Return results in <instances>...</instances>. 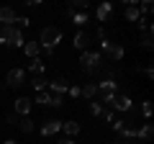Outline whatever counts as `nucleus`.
<instances>
[{
	"label": "nucleus",
	"instance_id": "obj_1",
	"mask_svg": "<svg viewBox=\"0 0 154 144\" xmlns=\"http://www.w3.org/2000/svg\"><path fill=\"white\" fill-rule=\"evenodd\" d=\"M100 67H103V57L98 54V52H82V57H80V70L88 72V75H98Z\"/></svg>",
	"mask_w": 154,
	"mask_h": 144
},
{
	"label": "nucleus",
	"instance_id": "obj_2",
	"mask_svg": "<svg viewBox=\"0 0 154 144\" xmlns=\"http://www.w3.org/2000/svg\"><path fill=\"white\" fill-rule=\"evenodd\" d=\"M62 41V31L57 26H46L44 31H41V36H38V44H41V49H57Z\"/></svg>",
	"mask_w": 154,
	"mask_h": 144
},
{
	"label": "nucleus",
	"instance_id": "obj_3",
	"mask_svg": "<svg viewBox=\"0 0 154 144\" xmlns=\"http://www.w3.org/2000/svg\"><path fill=\"white\" fill-rule=\"evenodd\" d=\"M0 44L5 46H23V33L16 26H3L0 28Z\"/></svg>",
	"mask_w": 154,
	"mask_h": 144
},
{
	"label": "nucleus",
	"instance_id": "obj_4",
	"mask_svg": "<svg viewBox=\"0 0 154 144\" xmlns=\"http://www.w3.org/2000/svg\"><path fill=\"white\" fill-rule=\"evenodd\" d=\"M116 90H118V83H116V80H103V83H98V95H100V100H103V103H113V98L118 93H116Z\"/></svg>",
	"mask_w": 154,
	"mask_h": 144
},
{
	"label": "nucleus",
	"instance_id": "obj_5",
	"mask_svg": "<svg viewBox=\"0 0 154 144\" xmlns=\"http://www.w3.org/2000/svg\"><path fill=\"white\" fill-rule=\"evenodd\" d=\"M100 57H105V59H110V62H118L123 57V46L121 44H110V41H108V44L103 46V54H100Z\"/></svg>",
	"mask_w": 154,
	"mask_h": 144
},
{
	"label": "nucleus",
	"instance_id": "obj_6",
	"mask_svg": "<svg viewBox=\"0 0 154 144\" xmlns=\"http://www.w3.org/2000/svg\"><path fill=\"white\" fill-rule=\"evenodd\" d=\"M23 77H26V72H23L21 67H16V70H11V72H8L5 85H8V88H21V85H23Z\"/></svg>",
	"mask_w": 154,
	"mask_h": 144
},
{
	"label": "nucleus",
	"instance_id": "obj_7",
	"mask_svg": "<svg viewBox=\"0 0 154 144\" xmlns=\"http://www.w3.org/2000/svg\"><path fill=\"white\" fill-rule=\"evenodd\" d=\"M110 105H113V108H116V111H131V108H134V100L131 98H128V95H116V98H113V103H110Z\"/></svg>",
	"mask_w": 154,
	"mask_h": 144
},
{
	"label": "nucleus",
	"instance_id": "obj_8",
	"mask_svg": "<svg viewBox=\"0 0 154 144\" xmlns=\"http://www.w3.org/2000/svg\"><path fill=\"white\" fill-rule=\"evenodd\" d=\"M49 88H51V93H54V95H62V98H64L67 90H69V83H67L64 77H57V80H51V83H49Z\"/></svg>",
	"mask_w": 154,
	"mask_h": 144
},
{
	"label": "nucleus",
	"instance_id": "obj_9",
	"mask_svg": "<svg viewBox=\"0 0 154 144\" xmlns=\"http://www.w3.org/2000/svg\"><path fill=\"white\" fill-rule=\"evenodd\" d=\"M59 129H62V121H54V118H49V121H44V126H41V134H44V136H54Z\"/></svg>",
	"mask_w": 154,
	"mask_h": 144
},
{
	"label": "nucleus",
	"instance_id": "obj_10",
	"mask_svg": "<svg viewBox=\"0 0 154 144\" xmlns=\"http://www.w3.org/2000/svg\"><path fill=\"white\" fill-rule=\"evenodd\" d=\"M0 23H3V26H13V23H16V11H13V8H0Z\"/></svg>",
	"mask_w": 154,
	"mask_h": 144
},
{
	"label": "nucleus",
	"instance_id": "obj_11",
	"mask_svg": "<svg viewBox=\"0 0 154 144\" xmlns=\"http://www.w3.org/2000/svg\"><path fill=\"white\" fill-rule=\"evenodd\" d=\"M23 52H26V57H31V59H38L41 44H38V41H26V44H23Z\"/></svg>",
	"mask_w": 154,
	"mask_h": 144
},
{
	"label": "nucleus",
	"instance_id": "obj_12",
	"mask_svg": "<svg viewBox=\"0 0 154 144\" xmlns=\"http://www.w3.org/2000/svg\"><path fill=\"white\" fill-rule=\"evenodd\" d=\"M72 44H75V49H88L90 36H88L85 31H77V33H75V41H72Z\"/></svg>",
	"mask_w": 154,
	"mask_h": 144
},
{
	"label": "nucleus",
	"instance_id": "obj_13",
	"mask_svg": "<svg viewBox=\"0 0 154 144\" xmlns=\"http://www.w3.org/2000/svg\"><path fill=\"white\" fill-rule=\"evenodd\" d=\"M126 21H139V8H136V0H126Z\"/></svg>",
	"mask_w": 154,
	"mask_h": 144
},
{
	"label": "nucleus",
	"instance_id": "obj_14",
	"mask_svg": "<svg viewBox=\"0 0 154 144\" xmlns=\"http://www.w3.org/2000/svg\"><path fill=\"white\" fill-rule=\"evenodd\" d=\"M110 13H113V5H110V3H100V5H98V13H95V16H98V21H108Z\"/></svg>",
	"mask_w": 154,
	"mask_h": 144
},
{
	"label": "nucleus",
	"instance_id": "obj_15",
	"mask_svg": "<svg viewBox=\"0 0 154 144\" xmlns=\"http://www.w3.org/2000/svg\"><path fill=\"white\" fill-rule=\"evenodd\" d=\"M28 111H31V100H28V98H18L16 100V113L28 116Z\"/></svg>",
	"mask_w": 154,
	"mask_h": 144
},
{
	"label": "nucleus",
	"instance_id": "obj_16",
	"mask_svg": "<svg viewBox=\"0 0 154 144\" xmlns=\"http://www.w3.org/2000/svg\"><path fill=\"white\" fill-rule=\"evenodd\" d=\"M28 72H31L33 77H41V75H44V62H41V59H31V64H28Z\"/></svg>",
	"mask_w": 154,
	"mask_h": 144
},
{
	"label": "nucleus",
	"instance_id": "obj_17",
	"mask_svg": "<svg viewBox=\"0 0 154 144\" xmlns=\"http://www.w3.org/2000/svg\"><path fill=\"white\" fill-rule=\"evenodd\" d=\"M95 93H98V83H88L85 88H80V95L82 98H95Z\"/></svg>",
	"mask_w": 154,
	"mask_h": 144
},
{
	"label": "nucleus",
	"instance_id": "obj_18",
	"mask_svg": "<svg viewBox=\"0 0 154 144\" xmlns=\"http://www.w3.org/2000/svg\"><path fill=\"white\" fill-rule=\"evenodd\" d=\"M136 136H139V139H144V142H149V139L154 136V129H152V124H144V126L136 131Z\"/></svg>",
	"mask_w": 154,
	"mask_h": 144
},
{
	"label": "nucleus",
	"instance_id": "obj_19",
	"mask_svg": "<svg viewBox=\"0 0 154 144\" xmlns=\"http://www.w3.org/2000/svg\"><path fill=\"white\" fill-rule=\"evenodd\" d=\"M141 46L144 49H152V26L144 23V39H141Z\"/></svg>",
	"mask_w": 154,
	"mask_h": 144
},
{
	"label": "nucleus",
	"instance_id": "obj_20",
	"mask_svg": "<svg viewBox=\"0 0 154 144\" xmlns=\"http://www.w3.org/2000/svg\"><path fill=\"white\" fill-rule=\"evenodd\" d=\"M46 85H49V80L44 77V75H41V77H33V83H31V88L36 90V93H44V88Z\"/></svg>",
	"mask_w": 154,
	"mask_h": 144
},
{
	"label": "nucleus",
	"instance_id": "obj_21",
	"mask_svg": "<svg viewBox=\"0 0 154 144\" xmlns=\"http://www.w3.org/2000/svg\"><path fill=\"white\" fill-rule=\"evenodd\" d=\"M62 129H64V131L69 134V136L80 134V124H77V121H64V124H62Z\"/></svg>",
	"mask_w": 154,
	"mask_h": 144
},
{
	"label": "nucleus",
	"instance_id": "obj_22",
	"mask_svg": "<svg viewBox=\"0 0 154 144\" xmlns=\"http://www.w3.org/2000/svg\"><path fill=\"white\" fill-rule=\"evenodd\" d=\"M18 129H21L23 134H31L33 131V121L31 118H21V121H18Z\"/></svg>",
	"mask_w": 154,
	"mask_h": 144
},
{
	"label": "nucleus",
	"instance_id": "obj_23",
	"mask_svg": "<svg viewBox=\"0 0 154 144\" xmlns=\"http://www.w3.org/2000/svg\"><path fill=\"white\" fill-rule=\"evenodd\" d=\"M36 103H41V105H51V93H36Z\"/></svg>",
	"mask_w": 154,
	"mask_h": 144
},
{
	"label": "nucleus",
	"instance_id": "obj_24",
	"mask_svg": "<svg viewBox=\"0 0 154 144\" xmlns=\"http://www.w3.org/2000/svg\"><path fill=\"white\" fill-rule=\"evenodd\" d=\"M72 11H80V13H82L85 11V8H88V0H72Z\"/></svg>",
	"mask_w": 154,
	"mask_h": 144
},
{
	"label": "nucleus",
	"instance_id": "obj_25",
	"mask_svg": "<svg viewBox=\"0 0 154 144\" xmlns=\"http://www.w3.org/2000/svg\"><path fill=\"white\" fill-rule=\"evenodd\" d=\"M28 23H31V21H28L26 16H16V28H18V31H21V28H26Z\"/></svg>",
	"mask_w": 154,
	"mask_h": 144
},
{
	"label": "nucleus",
	"instance_id": "obj_26",
	"mask_svg": "<svg viewBox=\"0 0 154 144\" xmlns=\"http://www.w3.org/2000/svg\"><path fill=\"white\" fill-rule=\"evenodd\" d=\"M72 21H75L77 26H85V23H88V16H85V13H75V16H72Z\"/></svg>",
	"mask_w": 154,
	"mask_h": 144
},
{
	"label": "nucleus",
	"instance_id": "obj_27",
	"mask_svg": "<svg viewBox=\"0 0 154 144\" xmlns=\"http://www.w3.org/2000/svg\"><path fill=\"white\" fill-rule=\"evenodd\" d=\"M90 113H93V116H103V105L100 103H90Z\"/></svg>",
	"mask_w": 154,
	"mask_h": 144
},
{
	"label": "nucleus",
	"instance_id": "obj_28",
	"mask_svg": "<svg viewBox=\"0 0 154 144\" xmlns=\"http://www.w3.org/2000/svg\"><path fill=\"white\" fill-rule=\"evenodd\" d=\"M98 41H100V49L108 44V39H105V31H103V28H98Z\"/></svg>",
	"mask_w": 154,
	"mask_h": 144
},
{
	"label": "nucleus",
	"instance_id": "obj_29",
	"mask_svg": "<svg viewBox=\"0 0 154 144\" xmlns=\"http://www.w3.org/2000/svg\"><path fill=\"white\" fill-rule=\"evenodd\" d=\"M103 118H105L108 124H113V121H116V113H113V111H103Z\"/></svg>",
	"mask_w": 154,
	"mask_h": 144
},
{
	"label": "nucleus",
	"instance_id": "obj_30",
	"mask_svg": "<svg viewBox=\"0 0 154 144\" xmlns=\"http://www.w3.org/2000/svg\"><path fill=\"white\" fill-rule=\"evenodd\" d=\"M141 113H144V116H146V118L152 116V103H144V105H141Z\"/></svg>",
	"mask_w": 154,
	"mask_h": 144
},
{
	"label": "nucleus",
	"instance_id": "obj_31",
	"mask_svg": "<svg viewBox=\"0 0 154 144\" xmlns=\"http://www.w3.org/2000/svg\"><path fill=\"white\" fill-rule=\"evenodd\" d=\"M67 93H69V95H72V98H77V95H80V88H77V85H72V88H69V90H67Z\"/></svg>",
	"mask_w": 154,
	"mask_h": 144
},
{
	"label": "nucleus",
	"instance_id": "obj_32",
	"mask_svg": "<svg viewBox=\"0 0 154 144\" xmlns=\"http://www.w3.org/2000/svg\"><path fill=\"white\" fill-rule=\"evenodd\" d=\"M152 8H154V5H152V3H144V5H141V11H144V13H146V16H149V13H152Z\"/></svg>",
	"mask_w": 154,
	"mask_h": 144
},
{
	"label": "nucleus",
	"instance_id": "obj_33",
	"mask_svg": "<svg viewBox=\"0 0 154 144\" xmlns=\"http://www.w3.org/2000/svg\"><path fill=\"white\" fill-rule=\"evenodd\" d=\"M116 144H134V142H128V139H121V142H116Z\"/></svg>",
	"mask_w": 154,
	"mask_h": 144
},
{
	"label": "nucleus",
	"instance_id": "obj_34",
	"mask_svg": "<svg viewBox=\"0 0 154 144\" xmlns=\"http://www.w3.org/2000/svg\"><path fill=\"white\" fill-rule=\"evenodd\" d=\"M59 144H75V142H72V139H64V142H59Z\"/></svg>",
	"mask_w": 154,
	"mask_h": 144
},
{
	"label": "nucleus",
	"instance_id": "obj_35",
	"mask_svg": "<svg viewBox=\"0 0 154 144\" xmlns=\"http://www.w3.org/2000/svg\"><path fill=\"white\" fill-rule=\"evenodd\" d=\"M5 144H16V142H13V139H8V142H5Z\"/></svg>",
	"mask_w": 154,
	"mask_h": 144
}]
</instances>
